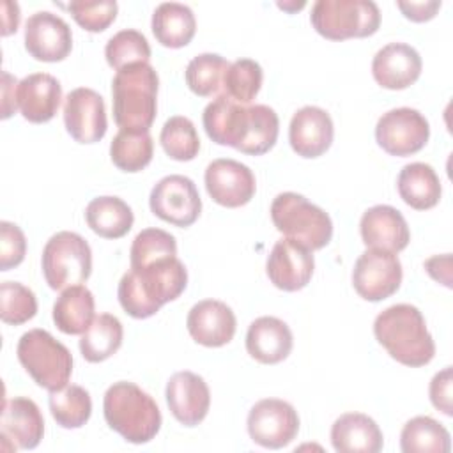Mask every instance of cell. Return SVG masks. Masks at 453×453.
<instances>
[{
  "instance_id": "1",
  "label": "cell",
  "mask_w": 453,
  "mask_h": 453,
  "mask_svg": "<svg viewBox=\"0 0 453 453\" xmlns=\"http://www.w3.org/2000/svg\"><path fill=\"white\" fill-rule=\"evenodd\" d=\"M188 285V271L177 257H166L149 265L127 271L119 283V303L133 319H149Z\"/></svg>"
},
{
  "instance_id": "2",
  "label": "cell",
  "mask_w": 453,
  "mask_h": 453,
  "mask_svg": "<svg viewBox=\"0 0 453 453\" xmlns=\"http://www.w3.org/2000/svg\"><path fill=\"white\" fill-rule=\"evenodd\" d=\"M375 340L400 365L419 368L435 356V343L426 329L423 313L407 303L380 311L373 322Z\"/></svg>"
},
{
  "instance_id": "3",
  "label": "cell",
  "mask_w": 453,
  "mask_h": 453,
  "mask_svg": "<svg viewBox=\"0 0 453 453\" xmlns=\"http://www.w3.org/2000/svg\"><path fill=\"white\" fill-rule=\"evenodd\" d=\"M157 87L159 78L150 64H133L117 71L111 81L115 124L133 133L149 131L156 119Z\"/></svg>"
},
{
  "instance_id": "4",
  "label": "cell",
  "mask_w": 453,
  "mask_h": 453,
  "mask_svg": "<svg viewBox=\"0 0 453 453\" xmlns=\"http://www.w3.org/2000/svg\"><path fill=\"white\" fill-rule=\"evenodd\" d=\"M103 414L108 426L131 444L152 441L163 421L156 400L127 380H119L106 389Z\"/></svg>"
},
{
  "instance_id": "5",
  "label": "cell",
  "mask_w": 453,
  "mask_h": 453,
  "mask_svg": "<svg viewBox=\"0 0 453 453\" xmlns=\"http://www.w3.org/2000/svg\"><path fill=\"white\" fill-rule=\"evenodd\" d=\"M16 356L37 386L53 393L67 386L73 373L69 349L44 329H30L21 334Z\"/></svg>"
},
{
  "instance_id": "6",
  "label": "cell",
  "mask_w": 453,
  "mask_h": 453,
  "mask_svg": "<svg viewBox=\"0 0 453 453\" xmlns=\"http://www.w3.org/2000/svg\"><path fill=\"white\" fill-rule=\"evenodd\" d=\"M271 219L278 232L306 248L322 250L333 237V221L319 205L303 195L285 191L271 203Z\"/></svg>"
},
{
  "instance_id": "7",
  "label": "cell",
  "mask_w": 453,
  "mask_h": 453,
  "mask_svg": "<svg viewBox=\"0 0 453 453\" xmlns=\"http://www.w3.org/2000/svg\"><path fill=\"white\" fill-rule=\"evenodd\" d=\"M310 21L329 41L370 37L379 30L380 11L372 0H317Z\"/></svg>"
},
{
  "instance_id": "8",
  "label": "cell",
  "mask_w": 453,
  "mask_h": 453,
  "mask_svg": "<svg viewBox=\"0 0 453 453\" xmlns=\"http://www.w3.org/2000/svg\"><path fill=\"white\" fill-rule=\"evenodd\" d=\"M41 265L48 287L64 290L88 280L92 273V251L80 234L62 230L48 239Z\"/></svg>"
},
{
  "instance_id": "9",
  "label": "cell",
  "mask_w": 453,
  "mask_h": 453,
  "mask_svg": "<svg viewBox=\"0 0 453 453\" xmlns=\"http://www.w3.org/2000/svg\"><path fill=\"white\" fill-rule=\"evenodd\" d=\"M430 138V124L414 108H395L386 111L375 126V140L389 156L405 157L419 152Z\"/></svg>"
},
{
  "instance_id": "10",
  "label": "cell",
  "mask_w": 453,
  "mask_h": 453,
  "mask_svg": "<svg viewBox=\"0 0 453 453\" xmlns=\"http://www.w3.org/2000/svg\"><path fill=\"white\" fill-rule=\"evenodd\" d=\"M149 205L154 216L179 228L191 226L202 212V198L195 182L177 173L156 182L149 196Z\"/></svg>"
},
{
  "instance_id": "11",
  "label": "cell",
  "mask_w": 453,
  "mask_h": 453,
  "mask_svg": "<svg viewBox=\"0 0 453 453\" xmlns=\"http://www.w3.org/2000/svg\"><path fill=\"white\" fill-rule=\"evenodd\" d=\"M402 276V264L396 253L368 248L354 264L352 285L359 297L377 303L391 297L400 288Z\"/></svg>"
},
{
  "instance_id": "12",
  "label": "cell",
  "mask_w": 453,
  "mask_h": 453,
  "mask_svg": "<svg viewBox=\"0 0 453 453\" xmlns=\"http://www.w3.org/2000/svg\"><path fill=\"white\" fill-rule=\"evenodd\" d=\"M246 425L253 442L267 449H280L296 439L299 416L288 402L264 398L251 407Z\"/></svg>"
},
{
  "instance_id": "13",
  "label": "cell",
  "mask_w": 453,
  "mask_h": 453,
  "mask_svg": "<svg viewBox=\"0 0 453 453\" xmlns=\"http://www.w3.org/2000/svg\"><path fill=\"white\" fill-rule=\"evenodd\" d=\"M203 180L209 196L218 205L228 209L246 205L257 191L255 175L250 166L228 157H219L209 163Z\"/></svg>"
},
{
  "instance_id": "14",
  "label": "cell",
  "mask_w": 453,
  "mask_h": 453,
  "mask_svg": "<svg viewBox=\"0 0 453 453\" xmlns=\"http://www.w3.org/2000/svg\"><path fill=\"white\" fill-rule=\"evenodd\" d=\"M315 269L313 251L304 244L283 237L280 239L265 262V273L271 283L285 292H297L304 288Z\"/></svg>"
},
{
  "instance_id": "15",
  "label": "cell",
  "mask_w": 453,
  "mask_h": 453,
  "mask_svg": "<svg viewBox=\"0 0 453 453\" xmlns=\"http://www.w3.org/2000/svg\"><path fill=\"white\" fill-rule=\"evenodd\" d=\"M64 124L71 138L78 143L103 140L108 129L104 99L87 87L71 90L64 103Z\"/></svg>"
},
{
  "instance_id": "16",
  "label": "cell",
  "mask_w": 453,
  "mask_h": 453,
  "mask_svg": "<svg viewBox=\"0 0 453 453\" xmlns=\"http://www.w3.org/2000/svg\"><path fill=\"white\" fill-rule=\"evenodd\" d=\"M25 50L39 62H62L73 50L69 25L50 11L34 12L25 23Z\"/></svg>"
},
{
  "instance_id": "17",
  "label": "cell",
  "mask_w": 453,
  "mask_h": 453,
  "mask_svg": "<svg viewBox=\"0 0 453 453\" xmlns=\"http://www.w3.org/2000/svg\"><path fill=\"white\" fill-rule=\"evenodd\" d=\"M202 122L214 143L241 150L251 127V104H241L219 94L205 106Z\"/></svg>"
},
{
  "instance_id": "18",
  "label": "cell",
  "mask_w": 453,
  "mask_h": 453,
  "mask_svg": "<svg viewBox=\"0 0 453 453\" xmlns=\"http://www.w3.org/2000/svg\"><path fill=\"white\" fill-rule=\"evenodd\" d=\"M165 396L172 416L184 426H196L202 423L211 407L207 382L188 370L177 372L168 379Z\"/></svg>"
},
{
  "instance_id": "19",
  "label": "cell",
  "mask_w": 453,
  "mask_h": 453,
  "mask_svg": "<svg viewBox=\"0 0 453 453\" xmlns=\"http://www.w3.org/2000/svg\"><path fill=\"white\" fill-rule=\"evenodd\" d=\"M186 327L189 336L203 347H223L232 342L237 320L228 304L218 299H203L191 306Z\"/></svg>"
},
{
  "instance_id": "20",
  "label": "cell",
  "mask_w": 453,
  "mask_h": 453,
  "mask_svg": "<svg viewBox=\"0 0 453 453\" xmlns=\"http://www.w3.org/2000/svg\"><path fill=\"white\" fill-rule=\"evenodd\" d=\"M423 69L419 53L405 42L382 46L372 60L373 80L388 90H403L418 81Z\"/></svg>"
},
{
  "instance_id": "21",
  "label": "cell",
  "mask_w": 453,
  "mask_h": 453,
  "mask_svg": "<svg viewBox=\"0 0 453 453\" xmlns=\"http://www.w3.org/2000/svg\"><path fill=\"white\" fill-rule=\"evenodd\" d=\"M334 126L331 115L319 106H303L288 126V142L292 150L306 159L322 156L333 143Z\"/></svg>"
},
{
  "instance_id": "22",
  "label": "cell",
  "mask_w": 453,
  "mask_h": 453,
  "mask_svg": "<svg viewBox=\"0 0 453 453\" xmlns=\"http://www.w3.org/2000/svg\"><path fill=\"white\" fill-rule=\"evenodd\" d=\"M361 239L366 248L398 253L407 248L411 230L402 212L391 205H373L365 211L359 223Z\"/></svg>"
},
{
  "instance_id": "23",
  "label": "cell",
  "mask_w": 453,
  "mask_h": 453,
  "mask_svg": "<svg viewBox=\"0 0 453 453\" xmlns=\"http://www.w3.org/2000/svg\"><path fill=\"white\" fill-rule=\"evenodd\" d=\"M62 101L60 81L48 73H34L25 76L16 88V103L23 119L32 124L50 122Z\"/></svg>"
},
{
  "instance_id": "24",
  "label": "cell",
  "mask_w": 453,
  "mask_h": 453,
  "mask_svg": "<svg viewBox=\"0 0 453 453\" xmlns=\"http://www.w3.org/2000/svg\"><path fill=\"white\" fill-rule=\"evenodd\" d=\"M294 347L290 327L278 317L255 319L246 333L248 354L262 365H276L288 357Z\"/></svg>"
},
{
  "instance_id": "25",
  "label": "cell",
  "mask_w": 453,
  "mask_h": 453,
  "mask_svg": "<svg viewBox=\"0 0 453 453\" xmlns=\"http://www.w3.org/2000/svg\"><path fill=\"white\" fill-rule=\"evenodd\" d=\"M2 439H11L19 449H34L44 435V418L32 398L14 396L4 403L0 419Z\"/></svg>"
},
{
  "instance_id": "26",
  "label": "cell",
  "mask_w": 453,
  "mask_h": 453,
  "mask_svg": "<svg viewBox=\"0 0 453 453\" xmlns=\"http://www.w3.org/2000/svg\"><path fill=\"white\" fill-rule=\"evenodd\" d=\"M331 444L340 453H379L384 446V437L370 416L347 412L333 423Z\"/></svg>"
},
{
  "instance_id": "27",
  "label": "cell",
  "mask_w": 453,
  "mask_h": 453,
  "mask_svg": "<svg viewBox=\"0 0 453 453\" xmlns=\"http://www.w3.org/2000/svg\"><path fill=\"white\" fill-rule=\"evenodd\" d=\"M152 34L165 48H184L191 42L196 32L193 11L179 2H165L152 14Z\"/></svg>"
},
{
  "instance_id": "28",
  "label": "cell",
  "mask_w": 453,
  "mask_h": 453,
  "mask_svg": "<svg viewBox=\"0 0 453 453\" xmlns=\"http://www.w3.org/2000/svg\"><path fill=\"white\" fill-rule=\"evenodd\" d=\"M400 198L416 211H428L441 200L442 188L439 175L426 163L405 165L396 179Z\"/></svg>"
},
{
  "instance_id": "29",
  "label": "cell",
  "mask_w": 453,
  "mask_h": 453,
  "mask_svg": "<svg viewBox=\"0 0 453 453\" xmlns=\"http://www.w3.org/2000/svg\"><path fill=\"white\" fill-rule=\"evenodd\" d=\"M94 296L85 285L62 290L53 304V322L64 334H83L94 320Z\"/></svg>"
},
{
  "instance_id": "30",
  "label": "cell",
  "mask_w": 453,
  "mask_h": 453,
  "mask_svg": "<svg viewBox=\"0 0 453 453\" xmlns=\"http://www.w3.org/2000/svg\"><path fill=\"white\" fill-rule=\"evenodd\" d=\"M85 219L90 230L104 239L124 237L134 223L131 207L119 196H97L90 200L85 209Z\"/></svg>"
},
{
  "instance_id": "31",
  "label": "cell",
  "mask_w": 453,
  "mask_h": 453,
  "mask_svg": "<svg viewBox=\"0 0 453 453\" xmlns=\"http://www.w3.org/2000/svg\"><path fill=\"white\" fill-rule=\"evenodd\" d=\"M124 329L115 315L101 313L94 317L88 329L80 338V352L88 363H101L111 357L122 345Z\"/></svg>"
},
{
  "instance_id": "32",
  "label": "cell",
  "mask_w": 453,
  "mask_h": 453,
  "mask_svg": "<svg viewBox=\"0 0 453 453\" xmlns=\"http://www.w3.org/2000/svg\"><path fill=\"white\" fill-rule=\"evenodd\" d=\"M400 449L403 453H449V432L430 416H416L402 428Z\"/></svg>"
},
{
  "instance_id": "33",
  "label": "cell",
  "mask_w": 453,
  "mask_h": 453,
  "mask_svg": "<svg viewBox=\"0 0 453 453\" xmlns=\"http://www.w3.org/2000/svg\"><path fill=\"white\" fill-rule=\"evenodd\" d=\"M154 154V143L149 131L133 133L120 129L111 143H110V157L111 163L127 173L142 172L150 161Z\"/></svg>"
},
{
  "instance_id": "34",
  "label": "cell",
  "mask_w": 453,
  "mask_h": 453,
  "mask_svg": "<svg viewBox=\"0 0 453 453\" xmlns=\"http://www.w3.org/2000/svg\"><path fill=\"white\" fill-rule=\"evenodd\" d=\"M230 62L218 53H200L193 57L184 71L189 90L200 97H212L223 90L225 73Z\"/></svg>"
},
{
  "instance_id": "35",
  "label": "cell",
  "mask_w": 453,
  "mask_h": 453,
  "mask_svg": "<svg viewBox=\"0 0 453 453\" xmlns=\"http://www.w3.org/2000/svg\"><path fill=\"white\" fill-rule=\"evenodd\" d=\"M50 411L62 428H80L90 419L92 400L85 388L67 384L65 388L50 393Z\"/></svg>"
},
{
  "instance_id": "36",
  "label": "cell",
  "mask_w": 453,
  "mask_h": 453,
  "mask_svg": "<svg viewBox=\"0 0 453 453\" xmlns=\"http://www.w3.org/2000/svg\"><path fill=\"white\" fill-rule=\"evenodd\" d=\"M159 142L166 156L175 161H191L200 150L196 127L188 117L182 115H173L163 124Z\"/></svg>"
},
{
  "instance_id": "37",
  "label": "cell",
  "mask_w": 453,
  "mask_h": 453,
  "mask_svg": "<svg viewBox=\"0 0 453 453\" xmlns=\"http://www.w3.org/2000/svg\"><path fill=\"white\" fill-rule=\"evenodd\" d=\"M262 81L264 71L258 62L251 58H237L225 73L223 94L241 104H250L260 92Z\"/></svg>"
},
{
  "instance_id": "38",
  "label": "cell",
  "mask_w": 453,
  "mask_h": 453,
  "mask_svg": "<svg viewBox=\"0 0 453 453\" xmlns=\"http://www.w3.org/2000/svg\"><path fill=\"white\" fill-rule=\"evenodd\" d=\"M104 57L110 67L120 71L133 64H149L150 46L147 37L133 28L117 32L104 46Z\"/></svg>"
},
{
  "instance_id": "39",
  "label": "cell",
  "mask_w": 453,
  "mask_h": 453,
  "mask_svg": "<svg viewBox=\"0 0 453 453\" xmlns=\"http://www.w3.org/2000/svg\"><path fill=\"white\" fill-rule=\"evenodd\" d=\"M175 255H177V242L172 234L161 228H145L133 239L131 251H129L131 269H138L156 260L175 257Z\"/></svg>"
},
{
  "instance_id": "40",
  "label": "cell",
  "mask_w": 453,
  "mask_h": 453,
  "mask_svg": "<svg viewBox=\"0 0 453 453\" xmlns=\"http://www.w3.org/2000/svg\"><path fill=\"white\" fill-rule=\"evenodd\" d=\"M37 313L34 292L18 281H2L0 285V319L9 326H21Z\"/></svg>"
},
{
  "instance_id": "41",
  "label": "cell",
  "mask_w": 453,
  "mask_h": 453,
  "mask_svg": "<svg viewBox=\"0 0 453 453\" xmlns=\"http://www.w3.org/2000/svg\"><path fill=\"white\" fill-rule=\"evenodd\" d=\"M74 21L87 32L97 34L106 30L117 18L119 5L115 0L104 2H71L67 5Z\"/></svg>"
},
{
  "instance_id": "42",
  "label": "cell",
  "mask_w": 453,
  "mask_h": 453,
  "mask_svg": "<svg viewBox=\"0 0 453 453\" xmlns=\"http://www.w3.org/2000/svg\"><path fill=\"white\" fill-rule=\"evenodd\" d=\"M27 253V239L23 230L11 221L0 223V271L18 267Z\"/></svg>"
},
{
  "instance_id": "43",
  "label": "cell",
  "mask_w": 453,
  "mask_h": 453,
  "mask_svg": "<svg viewBox=\"0 0 453 453\" xmlns=\"http://www.w3.org/2000/svg\"><path fill=\"white\" fill-rule=\"evenodd\" d=\"M451 384H453L451 366H446V368H442L441 372H437L434 375V379L430 380V388H428L432 405L446 416H453Z\"/></svg>"
},
{
  "instance_id": "44",
  "label": "cell",
  "mask_w": 453,
  "mask_h": 453,
  "mask_svg": "<svg viewBox=\"0 0 453 453\" xmlns=\"http://www.w3.org/2000/svg\"><path fill=\"white\" fill-rule=\"evenodd\" d=\"M402 14L414 21V23H425L435 18L437 11L441 9L439 0H428V2H396Z\"/></svg>"
},
{
  "instance_id": "45",
  "label": "cell",
  "mask_w": 453,
  "mask_h": 453,
  "mask_svg": "<svg viewBox=\"0 0 453 453\" xmlns=\"http://www.w3.org/2000/svg\"><path fill=\"white\" fill-rule=\"evenodd\" d=\"M425 269L426 273L439 283H442L444 287L451 288V255L444 253V255H435L430 257L425 262Z\"/></svg>"
},
{
  "instance_id": "46",
  "label": "cell",
  "mask_w": 453,
  "mask_h": 453,
  "mask_svg": "<svg viewBox=\"0 0 453 453\" xmlns=\"http://www.w3.org/2000/svg\"><path fill=\"white\" fill-rule=\"evenodd\" d=\"M18 80L9 74L7 71L2 73V119H9L16 110H18V103H16V88H18Z\"/></svg>"
},
{
  "instance_id": "47",
  "label": "cell",
  "mask_w": 453,
  "mask_h": 453,
  "mask_svg": "<svg viewBox=\"0 0 453 453\" xmlns=\"http://www.w3.org/2000/svg\"><path fill=\"white\" fill-rule=\"evenodd\" d=\"M2 35H11L12 32L18 30L19 25V7L16 2H2Z\"/></svg>"
},
{
  "instance_id": "48",
  "label": "cell",
  "mask_w": 453,
  "mask_h": 453,
  "mask_svg": "<svg viewBox=\"0 0 453 453\" xmlns=\"http://www.w3.org/2000/svg\"><path fill=\"white\" fill-rule=\"evenodd\" d=\"M281 9H287V11H294V9H301V7H304V2H301V4H297V5H287V4H278Z\"/></svg>"
}]
</instances>
